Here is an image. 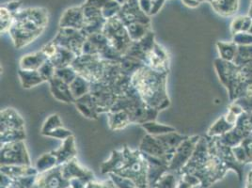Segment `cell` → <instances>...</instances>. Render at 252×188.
<instances>
[{
  "mask_svg": "<svg viewBox=\"0 0 252 188\" xmlns=\"http://www.w3.org/2000/svg\"><path fill=\"white\" fill-rule=\"evenodd\" d=\"M166 0H153V5H152V10L150 12V16H153V15H156L158 14L159 11L163 8L164 4H165Z\"/></svg>",
  "mask_w": 252,
  "mask_h": 188,
  "instance_id": "obj_52",
  "label": "cell"
},
{
  "mask_svg": "<svg viewBox=\"0 0 252 188\" xmlns=\"http://www.w3.org/2000/svg\"><path fill=\"white\" fill-rule=\"evenodd\" d=\"M168 75V73H159L144 65L132 75V85L149 106L161 111L170 105Z\"/></svg>",
  "mask_w": 252,
  "mask_h": 188,
  "instance_id": "obj_2",
  "label": "cell"
},
{
  "mask_svg": "<svg viewBox=\"0 0 252 188\" xmlns=\"http://www.w3.org/2000/svg\"><path fill=\"white\" fill-rule=\"evenodd\" d=\"M123 151L126 161L123 167L115 174L132 180L137 188H147L149 186L148 165L145 157L138 149L132 151L128 147L125 146Z\"/></svg>",
  "mask_w": 252,
  "mask_h": 188,
  "instance_id": "obj_4",
  "label": "cell"
},
{
  "mask_svg": "<svg viewBox=\"0 0 252 188\" xmlns=\"http://www.w3.org/2000/svg\"><path fill=\"white\" fill-rule=\"evenodd\" d=\"M35 184L40 188H68L70 181L64 179L62 173V166L37 175Z\"/></svg>",
  "mask_w": 252,
  "mask_h": 188,
  "instance_id": "obj_14",
  "label": "cell"
},
{
  "mask_svg": "<svg viewBox=\"0 0 252 188\" xmlns=\"http://www.w3.org/2000/svg\"><path fill=\"white\" fill-rule=\"evenodd\" d=\"M107 123H108L109 128L113 131L123 130L132 124L130 117L127 114V112L124 110L108 112L107 113Z\"/></svg>",
  "mask_w": 252,
  "mask_h": 188,
  "instance_id": "obj_29",
  "label": "cell"
},
{
  "mask_svg": "<svg viewBox=\"0 0 252 188\" xmlns=\"http://www.w3.org/2000/svg\"><path fill=\"white\" fill-rule=\"evenodd\" d=\"M141 127L147 132V134L151 136H158L161 135H165L168 133L176 132V129L172 126L158 124L157 121L154 122H147L141 125Z\"/></svg>",
  "mask_w": 252,
  "mask_h": 188,
  "instance_id": "obj_31",
  "label": "cell"
},
{
  "mask_svg": "<svg viewBox=\"0 0 252 188\" xmlns=\"http://www.w3.org/2000/svg\"><path fill=\"white\" fill-rule=\"evenodd\" d=\"M217 47L220 55L221 60L232 63L237 52L238 45L235 42H217Z\"/></svg>",
  "mask_w": 252,
  "mask_h": 188,
  "instance_id": "obj_34",
  "label": "cell"
},
{
  "mask_svg": "<svg viewBox=\"0 0 252 188\" xmlns=\"http://www.w3.org/2000/svg\"><path fill=\"white\" fill-rule=\"evenodd\" d=\"M1 166L25 165L32 166L31 157L25 141H18L1 145Z\"/></svg>",
  "mask_w": 252,
  "mask_h": 188,
  "instance_id": "obj_7",
  "label": "cell"
},
{
  "mask_svg": "<svg viewBox=\"0 0 252 188\" xmlns=\"http://www.w3.org/2000/svg\"></svg>",
  "mask_w": 252,
  "mask_h": 188,
  "instance_id": "obj_64",
  "label": "cell"
},
{
  "mask_svg": "<svg viewBox=\"0 0 252 188\" xmlns=\"http://www.w3.org/2000/svg\"><path fill=\"white\" fill-rule=\"evenodd\" d=\"M92 83L88 81L86 78L81 75H77L72 83L70 84L71 92L74 95V99L81 98L86 94H90Z\"/></svg>",
  "mask_w": 252,
  "mask_h": 188,
  "instance_id": "obj_32",
  "label": "cell"
},
{
  "mask_svg": "<svg viewBox=\"0 0 252 188\" xmlns=\"http://www.w3.org/2000/svg\"><path fill=\"white\" fill-rule=\"evenodd\" d=\"M138 4H139V7H140L141 11L149 15L150 12H151V10H152L153 0H138Z\"/></svg>",
  "mask_w": 252,
  "mask_h": 188,
  "instance_id": "obj_53",
  "label": "cell"
},
{
  "mask_svg": "<svg viewBox=\"0 0 252 188\" xmlns=\"http://www.w3.org/2000/svg\"><path fill=\"white\" fill-rule=\"evenodd\" d=\"M116 1H117L118 3H120V4L123 6L124 4H126V2H127V1H129V0H116Z\"/></svg>",
  "mask_w": 252,
  "mask_h": 188,
  "instance_id": "obj_59",
  "label": "cell"
},
{
  "mask_svg": "<svg viewBox=\"0 0 252 188\" xmlns=\"http://www.w3.org/2000/svg\"><path fill=\"white\" fill-rule=\"evenodd\" d=\"M48 84L51 94L56 100L65 104H72L75 102L74 95L70 89V85L63 82V80L56 76Z\"/></svg>",
  "mask_w": 252,
  "mask_h": 188,
  "instance_id": "obj_20",
  "label": "cell"
},
{
  "mask_svg": "<svg viewBox=\"0 0 252 188\" xmlns=\"http://www.w3.org/2000/svg\"><path fill=\"white\" fill-rule=\"evenodd\" d=\"M249 33H251V34L252 35V27H251V29H250V31H249Z\"/></svg>",
  "mask_w": 252,
  "mask_h": 188,
  "instance_id": "obj_62",
  "label": "cell"
},
{
  "mask_svg": "<svg viewBox=\"0 0 252 188\" xmlns=\"http://www.w3.org/2000/svg\"><path fill=\"white\" fill-rule=\"evenodd\" d=\"M245 188H252V169L250 171L248 178H247V185Z\"/></svg>",
  "mask_w": 252,
  "mask_h": 188,
  "instance_id": "obj_58",
  "label": "cell"
},
{
  "mask_svg": "<svg viewBox=\"0 0 252 188\" xmlns=\"http://www.w3.org/2000/svg\"><path fill=\"white\" fill-rule=\"evenodd\" d=\"M83 6V10H84L85 21H91V20H95V19H100L103 16L102 10L95 8L93 6Z\"/></svg>",
  "mask_w": 252,
  "mask_h": 188,
  "instance_id": "obj_47",
  "label": "cell"
},
{
  "mask_svg": "<svg viewBox=\"0 0 252 188\" xmlns=\"http://www.w3.org/2000/svg\"><path fill=\"white\" fill-rule=\"evenodd\" d=\"M126 161V157L124 151H118L114 150L111 153V157L105 161L102 166H101V171L102 173H116L117 171H119L125 164Z\"/></svg>",
  "mask_w": 252,
  "mask_h": 188,
  "instance_id": "obj_28",
  "label": "cell"
},
{
  "mask_svg": "<svg viewBox=\"0 0 252 188\" xmlns=\"http://www.w3.org/2000/svg\"><path fill=\"white\" fill-rule=\"evenodd\" d=\"M107 62L97 55H80L75 58L72 67L91 83L100 82L104 76Z\"/></svg>",
  "mask_w": 252,
  "mask_h": 188,
  "instance_id": "obj_5",
  "label": "cell"
},
{
  "mask_svg": "<svg viewBox=\"0 0 252 188\" xmlns=\"http://www.w3.org/2000/svg\"><path fill=\"white\" fill-rule=\"evenodd\" d=\"M77 75H78V73H76V71L71 65L67 66V67L56 69V73H55L56 77L60 78L61 80H63V82H65L68 85L72 83L76 78Z\"/></svg>",
  "mask_w": 252,
  "mask_h": 188,
  "instance_id": "obj_42",
  "label": "cell"
},
{
  "mask_svg": "<svg viewBox=\"0 0 252 188\" xmlns=\"http://www.w3.org/2000/svg\"><path fill=\"white\" fill-rule=\"evenodd\" d=\"M145 64L142 62L136 60V59H133V58H130V57H126V56L123 57V59L120 63V66L122 68L123 73H126L131 77L134 73L137 72V70H139Z\"/></svg>",
  "mask_w": 252,
  "mask_h": 188,
  "instance_id": "obj_38",
  "label": "cell"
},
{
  "mask_svg": "<svg viewBox=\"0 0 252 188\" xmlns=\"http://www.w3.org/2000/svg\"><path fill=\"white\" fill-rule=\"evenodd\" d=\"M204 1H207V2H209V3L212 4V3H214L216 0H204Z\"/></svg>",
  "mask_w": 252,
  "mask_h": 188,
  "instance_id": "obj_61",
  "label": "cell"
},
{
  "mask_svg": "<svg viewBox=\"0 0 252 188\" xmlns=\"http://www.w3.org/2000/svg\"><path fill=\"white\" fill-rule=\"evenodd\" d=\"M18 76H19V79H20L22 88L25 89V90H31L32 88L37 87L40 84L44 82L38 71L22 70L19 68Z\"/></svg>",
  "mask_w": 252,
  "mask_h": 188,
  "instance_id": "obj_30",
  "label": "cell"
},
{
  "mask_svg": "<svg viewBox=\"0 0 252 188\" xmlns=\"http://www.w3.org/2000/svg\"><path fill=\"white\" fill-rule=\"evenodd\" d=\"M0 117V132L10 129H25V121L14 108L3 109Z\"/></svg>",
  "mask_w": 252,
  "mask_h": 188,
  "instance_id": "obj_21",
  "label": "cell"
},
{
  "mask_svg": "<svg viewBox=\"0 0 252 188\" xmlns=\"http://www.w3.org/2000/svg\"><path fill=\"white\" fill-rule=\"evenodd\" d=\"M27 137L25 129H10L3 132H0V142L1 145L24 141Z\"/></svg>",
  "mask_w": 252,
  "mask_h": 188,
  "instance_id": "obj_33",
  "label": "cell"
},
{
  "mask_svg": "<svg viewBox=\"0 0 252 188\" xmlns=\"http://www.w3.org/2000/svg\"><path fill=\"white\" fill-rule=\"evenodd\" d=\"M124 110L130 117L132 124L141 125L147 122L157 121L159 110L153 108L142 100L134 86L132 85L125 94L118 97L110 111ZM109 111V112H110Z\"/></svg>",
  "mask_w": 252,
  "mask_h": 188,
  "instance_id": "obj_3",
  "label": "cell"
},
{
  "mask_svg": "<svg viewBox=\"0 0 252 188\" xmlns=\"http://www.w3.org/2000/svg\"><path fill=\"white\" fill-rule=\"evenodd\" d=\"M90 94L94 98L99 114H107L118 99L114 90L108 84L101 81L92 83Z\"/></svg>",
  "mask_w": 252,
  "mask_h": 188,
  "instance_id": "obj_9",
  "label": "cell"
},
{
  "mask_svg": "<svg viewBox=\"0 0 252 188\" xmlns=\"http://www.w3.org/2000/svg\"><path fill=\"white\" fill-rule=\"evenodd\" d=\"M85 26L83 6L67 9L60 21V28H69L81 31Z\"/></svg>",
  "mask_w": 252,
  "mask_h": 188,
  "instance_id": "obj_17",
  "label": "cell"
},
{
  "mask_svg": "<svg viewBox=\"0 0 252 188\" xmlns=\"http://www.w3.org/2000/svg\"><path fill=\"white\" fill-rule=\"evenodd\" d=\"M14 19V14L8 11L6 8H0V31L1 33L10 31Z\"/></svg>",
  "mask_w": 252,
  "mask_h": 188,
  "instance_id": "obj_43",
  "label": "cell"
},
{
  "mask_svg": "<svg viewBox=\"0 0 252 188\" xmlns=\"http://www.w3.org/2000/svg\"><path fill=\"white\" fill-rule=\"evenodd\" d=\"M63 124L62 119L60 115L58 114H52L47 118V120L44 122L43 125L41 130V135L43 136H47V134H49L50 132H52L53 130L59 128V127H63Z\"/></svg>",
  "mask_w": 252,
  "mask_h": 188,
  "instance_id": "obj_41",
  "label": "cell"
},
{
  "mask_svg": "<svg viewBox=\"0 0 252 188\" xmlns=\"http://www.w3.org/2000/svg\"><path fill=\"white\" fill-rule=\"evenodd\" d=\"M1 173L9 176L12 180L28 176H37L39 174L36 167L25 165H11L1 166Z\"/></svg>",
  "mask_w": 252,
  "mask_h": 188,
  "instance_id": "obj_27",
  "label": "cell"
},
{
  "mask_svg": "<svg viewBox=\"0 0 252 188\" xmlns=\"http://www.w3.org/2000/svg\"><path fill=\"white\" fill-rule=\"evenodd\" d=\"M200 136H189L188 139H186L180 146L176 149L174 156L172 157L168 171H176L179 172L183 167H185L191 157L193 156V153L197 147L198 142L200 141Z\"/></svg>",
  "mask_w": 252,
  "mask_h": 188,
  "instance_id": "obj_10",
  "label": "cell"
},
{
  "mask_svg": "<svg viewBox=\"0 0 252 188\" xmlns=\"http://www.w3.org/2000/svg\"><path fill=\"white\" fill-rule=\"evenodd\" d=\"M74 136L73 133L69 129H67V128L63 126V127H59V128L53 130L52 132L47 134L46 136L47 137H52L55 139H60V140H63H63H65L66 138H68L69 136Z\"/></svg>",
  "mask_w": 252,
  "mask_h": 188,
  "instance_id": "obj_48",
  "label": "cell"
},
{
  "mask_svg": "<svg viewBox=\"0 0 252 188\" xmlns=\"http://www.w3.org/2000/svg\"><path fill=\"white\" fill-rule=\"evenodd\" d=\"M52 41L57 45L70 50L76 57H78L82 55V49L85 42L87 41V36L82 31L79 30L60 28L56 37Z\"/></svg>",
  "mask_w": 252,
  "mask_h": 188,
  "instance_id": "obj_8",
  "label": "cell"
},
{
  "mask_svg": "<svg viewBox=\"0 0 252 188\" xmlns=\"http://www.w3.org/2000/svg\"><path fill=\"white\" fill-rule=\"evenodd\" d=\"M51 153L57 158L59 166H63L75 158L77 155V150L75 147L74 136H69L68 138L63 140L61 147L57 150H54Z\"/></svg>",
  "mask_w": 252,
  "mask_h": 188,
  "instance_id": "obj_22",
  "label": "cell"
},
{
  "mask_svg": "<svg viewBox=\"0 0 252 188\" xmlns=\"http://www.w3.org/2000/svg\"><path fill=\"white\" fill-rule=\"evenodd\" d=\"M10 36L13 42L15 48L21 49L23 47L31 44L34 42L38 37H40L42 34L38 32L29 31L26 30H23L20 28L11 26L10 30Z\"/></svg>",
  "mask_w": 252,
  "mask_h": 188,
  "instance_id": "obj_25",
  "label": "cell"
},
{
  "mask_svg": "<svg viewBox=\"0 0 252 188\" xmlns=\"http://www.w3.org/2000/svg\"><path fill=\"white\" fill-rule=\"evenodd\" d=\"M193 187L189 184L188 182H186L182 176H181V179L179 180L178 185H177V188H192Z\"/></svg>",
  "mask_w": 252,
  "mask_h": 188,
  "instance_id": "obj_57",
  "label": "cell"
},
{
  "mask_svg": "<svg viewBox=\"0 0 252 188\" xmlns=\"http://www.w3.org/2000/svg\"><path fill=\"white\" fill-rule=\"evenodd\" d=\"M147 161L148 165V184L151 187H156L159 179L168 171L169 164L166 160L151 157L145 154H142Z\"/></svg>",
  "mask_w": 252,
  "mask_h": 188,
  "instance_id": "obj_16",
  "label": "cell"
},
{
  "mask_svg": "<svg viewBox=\"0 0 252 188\" xmlns=\"http://www.w3.org/2000/svg\"><path fill=\"white\" fill-rule=\"evenodd\" d=\"M232 42L237 45H252V35L249 32H239L233 36Z\"/></svg>",
  "mask_w": 252,
  "mask_h": 188,
  "instance_id": "obj_49",
  "label": "cell"
},
{
  "mask_svg": "<svg viewBox=\"0 0 252 188\" xmlns=\"http://www.w3.org/2000/svg\"><path fill=\"white\" fill-rule=\"evenodd\" d=\"M252 25V19L250 16H245L244 19V23H243V29H242V32H249L251 27Z\"/></svg>",
  "mask_w": 252,
  "mask_h": 188,
  "instance_id": "obj_55",
  "label": "cell"
},
{
  "mask_svg": "<svg viewBox=\"0 0 252 188\" xmlns=\"http://www.w3.org/2000/svg\"><path fill=\"white\" fill-rule=\"evenodd\" d=\"M198 1H199V2H200V3H201V2H203V1H204V0H198Z\"/></svg>",
  "mask_w": 252,
  "mask_h": 188,
  "instance_id": "obj_63",
  "label": "cell"
},
{
  "mask_svg": "<svg viewBox=\"0 0 252 188\" xmlns=\"http://www.w3.org/2000/svg\"><path fill=\"white\" fill-rule=\"evenodd\" d=\"M245 16H237L235 17L231 24V34L234 36L235 34L242 32L243 29V23H244Z\"/></svg>",
  "mask_w": 252,
  "mask_h": 188,
  "instance_id": "obj_51",
  "label": "cell"
},
{
  "mask_svg": "<svg viewBox=\"0 0 252 188\" xmlns=\"http://www.w3.org/2000/svg\"><path fill=\"white\" fill-rule=\"evenodd\" d=\"M103 34L106 37L109 43L123 56L126 55L133 43L126 25L121 21L118 16L106 20Z\"/></svg>",
  "mask_w": 252,
  "mask_h": 188,
  "instance_id": "obj_6",
  "label": "cell"
},
{
  "mask_svg": "<svg viewBox=\"0 0 252 188\" xmlns=\"http://www.w3.org/2000/svg\"><path fill=\"white\" fill-rule=\"evenodd\" d=\"M38 72L40 73V75L42 76V80L44 82H49L50 80H52L55 77V73H56V67L54 66L49 60H47L45 63L42 64L41 68L38 70Z\"/></svg>",
  "mask_w": 252,
  "mask_h": 188,
  "instance_id": "obj_45",
  "label": "cell"
},
{
  "mask_svg": "<svg viewBox=\"0 0 252 188\" xmlns=\"http://www.w3.org/2000/svg\"><path fill=\"white\" fill-rule=\"evenodd\" d=\"M138 150L142 154L164 159L169 164V159L167 157V154L156 136H151L149 134L143 136L140 141Z\"/></svg>",
  "mask_w": 252,
  "mask_h": 188,
  "instance_id": "obj_19",
  "label": "cell"
},
{
  "mask_svg": "<svg viewBox=\"0 0 252 188\" xmlns=\"http://www.w3.org/2000/svg\"><path fill=\"white\" fill-rule=\"evenodd\" d=\"M248 16H250V17L252 19V5H251V9H250V11H249Z\"/></svg>",
  "mask_w": 252,
  "mask_h": 188,
  "instance_id": "obj_60",
  "label": "cell"
},
{
  "mask_svg": "<svg viewBox=\"0 0 252 188\" xmlns=\"http://www.w3.org/2000/svg\"><path fill=\"white\" fill-rule=\"evenodd\" d=\"M62 173L64 179H66L67 181H71L72 179L77 178L87 183H90L94 177V173L89 169L81 167L75 158L62 166Z\"/></svg>",
  "mask_w": 252,
  "mask_h": 188,
  "instance_id": "obj_18",
  "label": "cell"
},
{
  "mask_svg": "<svg viewBox=\"0 0 252 188\" xmlns=\"http://www.w3.org/2000/svg\"><path fill=\"white\" fill-rule=\"evenodd\" d=\"M111 181L114 183L117 188H137L135 183L128 178L120 176L115 173H110Z\"/></svg>",
  "mask_w": 252,
  "mask_h": 188,
  "instance_id": "obj_46",
  "label": "cell"
},
{
  "mask_svg": "<svg viewBox=\"0 0 252 188\" xmlns=\"http://www.w3.org/2000/svg\"><path fill=\"white\" fill-rule=\"evenodd\" d=\"M122 9V5L116 0H108L102 9V13L105 19H110L117 16Z\"/></svg>",
  "mask_w": 252,
  "mask_h": 188,
  "instance_id": "obj_44",
  "label": "cell"
},
{
  "mask_svg": "<svg viewBox=\"0 0 252 188\" xmlns=\"http://www.w3.org/2000/svg\"><path fill=\"white\" fill-rule=\"evenodd\" d=\"M42 50L47 56L48 60L54 64L56 69L72 65L76 58L74 53L57 45L53 41L45 44Z\"/></svg>",
  "mask_w": 252,
  "mask_h": 188,
  "instance_id": "obj_12",
  "label": "cell"
},
{
  "mask_svg": "<svg viewBox=\"0 0 252 188\" xmlns=\"http://www.w3.org/2000/svg\"><path fill=\"white\" fill-rule=\"evenodd\" d=\"M126 28H127V31L130 35V38L132 39L133 42L139 41L147 34L148 32L152 31V25L140 24V23L129 25Z\"/></svg>",
  "mask_w": 252,
  "mask_h": 188,
  "instance_id": "obj_37",
  "label": "cell"
},
{
  "mask_svg": "<svg viewBox=\"0 0 252 188\" xmlns=\"http://www.w3.org/2000/svg\"><path fill=\"white\" fill-rule=\"evenodd\" d=\"M146 65L159 73H169V57L160 44L156 43L154 49L148 55Z\"/></svg>",
  "mask_w": 252,
  "mask_h": 188,
  "instance_id": "obj_15",
  "label": "cell"
},
{
  "mask_svg": "<svg viewBox=\"0 0 252 188\" xmlns=\"http://www.w3.org/2000/svg\"><path fill=\"white\" fill-rule=\"evenodd\" d=\"M181 174L176 171H168L159 179L156 187L157 188H176Z\"/></svg>",
  "mask_w": 252,
  "mask_h": 188,
  "instance_id": "obj_39",
  "label": "cell"
},
{
  "mask_svg": "<svg viewBox=\"0 0 252 188\" xmlns=\"http://www.w3.org/2000/svg\"><path fill=\"white\" fill-rule=\"evenodd\" d=\"M229 168L221 158L213 137H200L189 163L180 173H190L199 178L200 187L209 188L225 176Z\"/></svg>",
  "mask_w": 252,
  "mask_h": 188,
  "instance_id": "obj_1",
  "label": "cell"
},
{
  "mask_svg": "<svg viewBox=\"0 0 252 188\" xmlns=\"http://www.w3.org/2000/svg\"><path fill=\"white\" fill-rule=\"evenodd\" d=\"M117 16L126 25V27L136 23L152 25L151 16H149L146 13L141 11L138 4V0L127 1L126 4L122 6V9Z\"/></svg>",
  "mask_w": 252,
  "mask_h": 188,
  "instance_id": "obj_11",
  "label": "cell"
},
{
  "mask_svg": "<svg viewBox=\"0 0 252 188\" xmlns=\"http://www.w3.org/2000/svg\"><path fill=\"white\" fill-rule=\"evenodd\" d=\"M234 125L229 124L226 121L225 117L222 116L213 125L211 126L210 129L208 130L207 136H210V137L222 136V135L228 133L229 131H231Z\"/></svg>",
  "mask_w": 252,
  "mask_h": 188,
  "instance_id": "obj_36",
  "label": "cell"
},
{
  "mask_svg": "<svg viewBox=\"0 0 252 188\" xmlns=\"http://www.w3.org/2000/svg\"><path fill=\"white\" fill-rule=\"evenodd\" d=\"M182 2L189 8H197L200 4L198 0H182Z\"/></svg>",
  "mask_w": 252,
  "mask_h": 188,
  "instance_id": "obj_56",
  "label": "cell"
},
{
  "mask_svg": "<svg viewBox=\"0 0 252 188\" xmlns=\"http://www.w3.org/2000/svg\"><path fill=\"white\" fill-rule=\"evenodd\" d=\"M232 63L237 66L252 63V45H238L237 52Z\"/></svg>",
  "mask_w": 252,
  "mask_h": 188,
  "instance_id": "obj_40",
  "label": "cell"
},
{
  "mask_svg": "<svg viewBox=\"0 0 252 188\" xmlns=\"http://www.w3.org/2000/svg\"><path fill=\"white\" fill-rule=\"evenodd\" d=\"M81 115L89 120H98L99 111L94 98L91 94H86L75 100L74 103Z\"/></svg>",
  "mask_w": 252,
  "mask_h": 188,
  "instance_id": "obj_24",
  "label": "cell"
},
{
  "mask_svg": "<svg viewBox=\"0 0 252 188\" xmlns=\"http://www.w3.org/2000/svg\"><path fill=\"white\" fill-rule=\"evenodd\" d=\"M1 6L6 8L8 11H11L12 14L15 15L21 9L22 1H20V0H12V1H10V2L2 4Z\"/></svg>",
  "mask_w": 252,
  "mask_h": 188,
  "instance_id": "obj_50",
  "label": "cell"
},
{
  "mask_svg": "<svg viewBox=\"0 0 252 188\" xmlns=\"http://www.w3.org/2000/svg\"><path fill=\"white\" fill-rule=\"evenodd\" d=\"M108 0H86L85 6H93L102 10Z\"/></svg>",
  "mask_w": 252,
  "mask_h": 188,
  "instance_id": "obj_54",
  "label": "cell"
},
{
  "mask_svg": "<svg viewBox=\"0 0 252 188\" xmlns=\"http://www.w3.org/2000/svg\"><path fill=\"white\" fill-rule=\"evenodd\" d=\"M160 142V144L164 148L167 157L169 159V163L174 156V153L176 149L178 148L186 139L189 138V136L181 135L177 132H172V133H168L165 135L156 136Z\"/></svg>",
  "mask_w": 252,
  "mask_h": 188,
  "instance_id": "obj_23",
  "label": "cell"
},
{
  "mask_svg": "<svg viewBox=\"0 0 252 188\" xmlns=\"http://www.w3.org/2000/svg\"><path fill=\"white\" fill-rule=\"evenodd\" d=\"M48 60L47 56L42 49L37 52L28 54L22 57L19 63V68L22 70L38 71L43 63Z\"/></svg>",
  "mask_w": 252,
  "mask_h": 188,
  "instance_id": "obj_26",
  "label": "cell"
},
{
  "mask_svg": "<svg viewBox=\"0 0 252 188\" xmlns=\"http://www.w3.org/2000/svg\"><path fill=\"white\" fill-rule=\"evenodd\" d=\"M156 43V34L152 30L139 41L133 42L125 56L138 60L146 65L148 55L154 49Z\"/></svg>",
  "mask_w": 252,
  "mask_h": 188,
  "instance_id": "obj_13",
  "label": "cell"
},
{
  "mask_svg": "<svg viewBox=\"0 0 252 188\" xmlns=\"http://www.w3.org/2000/svg\"><path fill=\"white\" fill-rule=\"evenodd\" d=\"M58 166H59V164H58L57 158L54 157V155L50 152V153L42 155V157L37 160L35 167L40 174V173H43L45 171H48Z\"/></svg>",
  "mask_w": 252,
  "mask_h": 188,
  "instance_id": "obj_35",
  "label": "cell"
}]
</instances>
